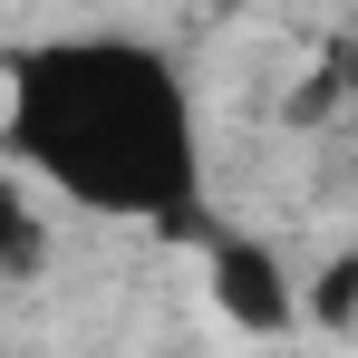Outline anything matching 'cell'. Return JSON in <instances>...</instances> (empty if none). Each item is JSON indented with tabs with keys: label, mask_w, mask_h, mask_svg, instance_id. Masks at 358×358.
<instances>
[{
	"label": "cell",
	"mask_w": 358,
	"mask_h": 358,
	"mask_svg": "<svg viewBox=\"0 0 358 358\" xmlns=\"http://www.w3.org/2000/svg\"><path fill=\"white\" fill-rule=\"evenodd\" d=\"M0 145L29 184H49L87 213L117 223H155L175 242H203V117L194 87L165 49L87 29V39H49L10 59V97H0Z\"/></svg>",
	"instance_id": "obj_1"
},
{
	"label": "cell",
	"mask_w": 358,
	"mask_h": 358,
	"mask_svg": "<svg viewBox=\"0 0 358 358\" xmlns=\"http://www.w3.org/2000/svg\"><path fill=\"white\" fill-rule=\"evenodd\" d=\"M203 281H213V300H223V320L233 329H252V339H281L300 320V291H291V271L271 262V242H252V233H203Z\"/></svg>",
	"instance_id": "obj_2"
},
{
	"label": "cell",
	"mask_w": 358,
	"mask_h": 358,
	"mask_svg": "<svg viewBox=\"0 0 358 358\" xmlns=\"http://www.w3.org/2000/svg\"><path fill=\"white\" fill-rule=\"evenodd\" d=\"M0 262H10V281L39 271V213H29V203H10V223H0Z\"/></svg>",
	"instance_id": "obj_3"
},
{
	"label": "cell",
	"mask_w": 358,
	"mask_h": 358,
	"mask_svg": "<svg viewBox=\"0 0 358 358\" xmlns=\"http://www.w3.org/2000/svg\"><path fill=\"white\" fill-rule=\"evenodd\" d=\"M310 310H320V320H358V262H339V271L310 291Z\"/></svg>",
	"instance_id": "obj_4"
}]
</instances>
